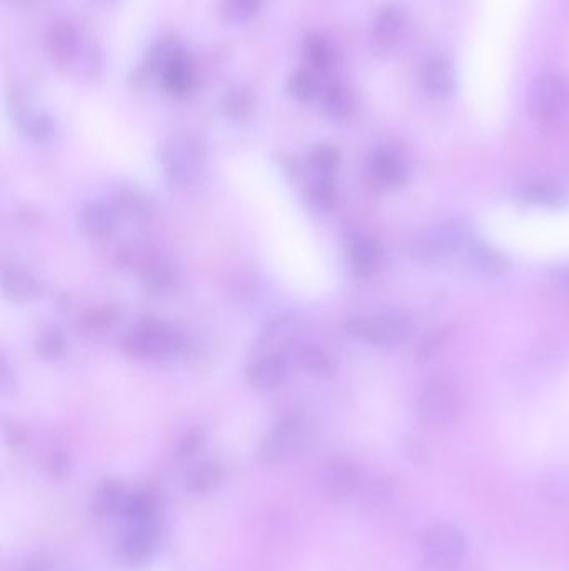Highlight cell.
Segmentation results:
<instances>
[{"instance_id": "cell-3", "label": "cell", "mask_w": 569, "mask_h": 571, "mask_svg": "<svg viewBox=\"0 0 569 571\" xmlns=\"http://www.w3.org/2000/svg\"><path fill=\"white\" fill-rule=\"evenodd\" d=\"M186 346L184 336L164 323H142L129 329L121 341L127 356L136 359H161L181 353Z\"/></svg>"}, {"instance_id": "cell-42", "label": "cell", "mask_w": 569, "mask_h": 571, "mask_svg": "<svg viewBox=\"0 0 569 571\" xmlns=\"http://www.w3.org/2000/svg\"><path fill=\"white\" fill-rule=\"evenodd\" d=\"M444 336L441 333H433L429 338H426L423 346H419L418 349V359L419 361H424L428 359L429 356H433L434 351H438L439 346L443 343Z\"/></svg>"}, {"instance_id": "cell-1", "label": "cell", "mask_w": 569, "mask_h": 571, "mask_svg": "<svg viewBox=\"0 0 569 571\" xmlns=\"http://www.w3.org/2000/svg\"><path fill=\"white\" fill-rule=\"evenodd\" d=\"M313 438L314 423L309 416H286L262 438L259 458L266 465L286 463L304 453Z\"/></svg>"}, {"instance_id": "cell-41", "label": "cell", "mask_w": 569, "mask_h": 571, "mask_svg": "<svg viewBox=\"0 0 569 571\" xmlns=\"http://www.w3.org/2000/svg\"><path fill=\"white\" fill-rule=\"evenodd\" d=\"M202 441H204V431L201 428L191 430L182 438L179 448H177V453H179L181 458H189V456L196 455L197 450L202 446Z\"/></svg>"}, {"instance_id": "cell-26", "label": "cell", "mask_w": 569, "mask_h": 571, "mask_svg": "<svg viewBox=\"0 0 569 571\" xmlns=\"http://www.w3.org/2000/svg\"><path fill=\"white\" fill-rule=\"evenodd\" d=\"M323 111L333 121H348L354 112L353 92L344 84H333L323 92Z\"/></svg>"}, {"instance_id": "cell-29", "label": "cell", "mask_w": 569, "mask_h": 571, "mask_svg": "<svg viewBox=\"0 0 569 571\" xmlns=\"http://www.w3.org/2000/svg\"><path fill=\"white\" fill-rule=\"evenodd\" d=\"M224 470L217 461H204L187 475L186 488L192 493H209L221 485Z\"/></svg>"}, {"instance_id": "cell-2", "label": "cell", "mask_w": 569, "mask_h": 571, "mask_svg": "<svg viewBox=\"0 0 569 571\" xmlns=\"http://www.w3.org/2000/svg\"><path fill=\"white\" fill-rule=\"evenodd\" d=\"M206 161L204 142L189 132L174 134L162 147V169L172 186L184 187L196 182L206 167Z\"/></svg>"}, {"instance_id": "cell-34", "label": "cell", "mask_w": 569, "mask_h": 571, "mask_svg": "<svg viewBox=\"0 0 569 571\" xmlns=\"http://www.w3.org/2000/svg\"><path fill=\"white\" fill-rule=\"evenodd\" d=\"M308 201L319 211H329L338 204V187L328 176L319 177L309 186Z\"/></svg>"}, {"instance_id": "cell-36", "label": "cell", "mask_w": 569, "mask_h": 571, "mask_svg": "<svg viewBox=\"0 0 569 571\" xmlns=\"http://www.w3.org/2000/svg\"><path fill=\"white\" fill-rule=\"evenodd\" d=\"M66 351V336L59 328H47L36 339V353L39 358L54 361Z\"/></svg>"}, {"instance_id": "cell-8", "label": "cell", "mask_w": 569, "mask_h": 571, "mask_svg": "<svg viewBox=\"0 0 569 571\" xmlns=\"http://www.w3.org/2000/svg\"><path fill=\"white\" fill-rule=\"evenodd\" d=\"M319 481L326 495L334 500H344L358 491L361 476L353 461L346 458H331L321 468Z\"/></svg>"}, {"instance_id": "cell-16", "label": "cell", "mask_w": 569, "mask_h": 571, "mask_svg": "<svg viewBox=\"0 0 569 571\" xmlns=\"http://www.w3.org/2000/svg\"><path fill=\"white\" fill-rule=\"evenodd\" d=\"M404 16L398 7L384 6L376 16L373 27V46L376 51L388 52L403 36Z\"/></svg>"}, {"instance_id": "cell-39", "label": "cell", "mask_w": 569, "mask_h": 571, "mask_svg": "<svg viewBox=\"0 0 569 571\" xmlns=\"http://www.w3.org/2000/svg\"><path fill=\"white\" fill-rule=\"evenodd\" d=\"M119 311L114 306L92 309L82 318V328L89 333H106L117 323Z\"/></svg>"}, {"instance_id": "cell-11", "label": "cell", "mask_w": 569, "mask_h": 571, "mask_svg": "<svg viewBox=\"0 0 569 571\" xmlns=\"http://www.w3.org/2000/svg\"><path fill=\"white\" fill-rule=\"evenodd\" d=\"M179 54H182L181 44L176 37H162L152 44L147 51L141 66L134 71L131 82L134 87H142L151 79L152 74H161L166 69L169 62L174 61Z\"/></svg>"}, {"instance_id": "cell-5", "label": "cell", "mask_w": 569, "mask_h": 571, "mask_svg": "<svg viewBox=\"0 0 569 571\" xmlns=\"http://www.w3.org/2000/svg\"><path fill=\"white\" fill-rule=\"evenodd\" d=\"M351 336L368 341L374 346H396L403 343L411 331V323L403 314L384 313L368 318H353L346 323Z\"/></svg>"}, {"instance_id": "cell-14", "label": "cell", "mask_w": 569, "mask_h": 571, "mask_svg": "<svg viewBox=\"0 0 569 571\" xmlns=\"http://www.w3.org/2000/svg\"><path fill=\"white\" fill-rule=\"evenodd\" d=\"M421 86L433 99H448L456 91V72L444 57L429 61L421 74Z\"/></svg>"}, {"instance_id": "cell-25", "label": "cell", "mask_w": 569, "mask_h": 571, "mask_svg": "<svg viewBox=\"0 0 569 571\" xmlns=\"http://www.w3.org/2000/svg\"><path fill=\"white\" fill-rule=\"evenodd\" d=\"M114 209L132 221H146L151 214V206L146 196L131 186L117 187L114 193Z\"/></svg>"}, {"instance_id": "cell-10", "label": "cell", "mask_w": 569, "mask_h": 571, "mask_svg": "<svg viewBox=\"0 0 569 571\" xmlns=\"http://www.w3.org/2000/svg\"><path fill=\"white\" fill-rule=\"evenodd\" d=\"M288 359L284 354H262L247 368V383L259 391H271L284 383L288 376Z\"/></svg>"}, {"instance_id": "cell-45", "label": "cell", "mask_w": 569, "mask_h": 571, "mask_svg": "<svg viewBox=\"0 0 569 571\" xmlns=\"http://www.w3.org/2000/svg\"><path fill=\"white\" fill-rule=\"evenodd\" d=\"M564 279H566V283L569 284V268L564 271Z\"/></svg>"}, {"instance_id": "cell-44", "label": "cell", "mask_w": 569, "mask_h": 571, "mask_svg": "<svg viewBox=\"0 0 569 571\" xmlns=\"http://www.w3.org/2000/svg\"><path fill=\"white\" fill-rule=\"evenodd\" d=\"M22 571H47V561L44 558H34L26 563Z\"/></svg>"}, {"instance_id": "cell-12", "label": "cell", "mask_w": 569, "mask_h": 571, "mask_svg": "<svg viewBox=\"0 0 569 571\" xmlns=\"http://www.w3.org/2000/svg\"><path fill=\"white\" fill-rule=\"evenodd\" d=\"M369 174L379 187L398 189L408 181V169L403 157L391 149H379L369 161Z\"/></svg>"}, {"instance_id": "cell-27", "label": "cell", "mask_w": 569, "mask_h": 571, "mask_svg": "<svg viewBox=\"0 0 569 571\" xmlns=\"http://www.w3.org/2000/svg\"><path fill=\"white\" fill-rule=\"evenodd\" d=\"M304 57L314 71L326 72L334 67L336 51L326 37L321 34H311L304 41Z\"/></svg>"}, {"instance_id": "cell-21", "label": "cell", "mask_w": 569, "mask_h": 571, "mask_svg": "<svg viewBox=\"0 0 569 571\" xmlns=\"http://www.w3.org/2000/svg\"><path fill=\"white\" fill-rule=\"evenodd\" d=\"M468 263L474 271L489 276V278L501 276L509 271V266H511L503 253L483 243H474L473 246H469Z\"/></svg>"}, {"instance_id": "cell-30", "label": "cell", "mask_w": 569, "mask_h": 571, "mask_svg": "<svg viewBox=\"0 0 569 571\" xmlns=\"http://www.w3.org/2000/svg\"><path fill=\"white\" fill-rule=\"evenodd\" d=\"M122 511L134 526L152 525V520L156 516V500L147 491H137L126 498Z\"/></svg>"}, {"instance_id": "cell-35", "label": "cell", "mask_w": 569, "mask_h": 571, "mask_svg": "<svg viewBox=\"0 0 569 571\" xmlns=\"http://www.w3.org/2000/svg\"><path fill=\"white\" fill-rule=\"evenodd\" d=\"M288 91L299 102H311L321 96V84L313 72L298 71L289 79Z\"/></svg>"}, {"instance_id": "cell-19", "label": "cell", "mask_w": 569, "mask_h": 571, "mask_svg": "<svg viewBox=\"0 0 569 571\" xmlns=\"http://www.w3.org/2000/svg\"><path fill=\"white\" fill-rule=\"evenodd\" d=\"M162 86L169 94L176 97H184L194 89L196 74L191 59L179 54L174 61L167 64L161 72Z\"/></svg>"}, {"instance_id": "cell-24", "label": "cell", "mask_w": 569, "mask_h": 571, "mask_svg": "<svg viewBox=\"0 0 569 571\" xmlns=\"http://www.w3.org/2000/svg\"><path fill=\"white\" fill-rule=\"evenodd\" d=\"M296 361L304 373L313 378H329L334 371L331 356L318 344H301L296 348Z\"/></svg>"}, {"instance_id": "cell-33", "label": "cell", "mask_w": 569, "mask_h": 571, "mask_svg": "<svg viewBox=\"0 0 569 571\" xmlns=\"http://www.w3.org/2000/svg\"><path fill=\"white\" fill-rule=\"evenodd\" d=\"M21 129L26 137L37 144H46L56 136V122L51 116L37 112V114H27L21 121Z\"/></svg>"}, {"instance_id": "cell-9", "label": "cell", "mask_w": 569, "mask_h": 571, "mask_svg": "<svg viewBox=\"0 0 569 571\" xmlns=\"http://www.w3.org/2000/svg\"><path fill=\"white\" fill-rule=\"evenodd\" d=\"M346 254L354 273L361 278H369L381 268V248L368 234L349 233L346 236Z\"/></svg>"}, {"instance_id": "cell-15", "label": "cell", "mask_w": 569, "mask_h": 571, "mask_svg": "<svg viewBox=\"0 0 569 571\" xmlns=\"http://www.w3.org/2000/svg\"><path fill=\"white\" fill-rule=\"evenodd\" d=\"M47 52L57 66H67L79 52V34L69 22H56L47 32Z\"/></svg>"}, {"instance_id": "cell-32", "label": "cell", "mask_w": 569, "mask_h": 571, "mask_svg": "<svg viewBox=\"0 0 569 571\" xmlns=\"http://www.w3.org/2000/svg\"><path fill=\"white\" fill-rule=\"evenodd\" d=\"M124 490L122 485L116 480L102 481L101 485L97 486L96 493H94V510L99 515H109L112 511H117L124 506Z\"/></svg>"}, {"instance_id": "cell-7", "label": "cell", "mask_w": 569, "mask_h": 571, "mask_svg": "<svg viewBox=\"0 0 569 571\" xmlns=\"http://www.w3.org/2000/svg\"><path fill=\"white\" fill-rule=\"evenodd\" d=\"M459 395L449 381L433 379L423 386L416 401V413L429 425H446L458 415Z\"/></svg>"}, {"instance_id": "cell-31", "label": "cell", "mask_w": 569, "mask_h": 571, "mask_svg": "<svg viewBox=\"0 0 569 571\" xmlns=\"http://www.w3.org/2000/svg\"><path fill=\"white\" fill-rule=\"evenodd\" d=\"M221 111L232 121H244L254 111V96L246 87H236L221 99Z\"/></svg>"}, {"instance_id": "cell-17", "label": "cell", "mask_w": 569, "mask_h": 571, "mask_svg": "<svg viewBox=\"0 0 569 571\" xmlns=\"http://www.w3.org/2000/svg\"><path fill=\"white\" fill-rule=\"evenodd\" d=\"M156 548V536L151 525L134 526L127 535L122 538L121 553L122 560L129 565H142L151 558Z\"/></svg>"}, {"instance_id": "cell-38", "label": "cell", "mask_w": 569, "mask_h": 571, "mask_svg": "<svg viewBox=\"0 0 569 571\" xmlns=\"http://www.w3.org/2000/svg\"><path fill=\"white\" fill-rule=\"evenodd\" d=\"M309 162L319 174L329 176L341 164V152L338 147L331 146V144H318L309 154Z\"/></svg>"}, {"instance_id": "cell-37", "label": "cell", "mask_w": 569, "mask_h": 571, "mask_svg": "<svg viewBox=\"0 0 569 571\" xmlns=\"http://www.w3.org/2000/svg\"><path fill=\"white\" fill-rule=\"evenodd\" d=\"M261 6L262 0H224L222 16L231 24H244L256 16Z\"/></svg>"}, {"instance_id": "cell-22", "label": "cell", "mask_w": 569, "mask_h": 571, "mask_svg": "<svg viewBox=\"0 0 569 571\" xmlns=\"http://www.w3.org/2000/svg\"><path fill=\"white\" fill-rule=\"evenodd\" d=\"M519 196L526 203L536 204V206H561L566 201V193L563 186L559 182L551 181V179H536L526 184L521 189Z\"/></svg>"}, {"instance_id": "cell-40", "label": "cell", "mask_w": 569, "mask_h": 571, "mask_svg": "<svg viewBox=\"0 0 569 571\" xmlns=\"http://www.w3.org/2000/svg\"><path fill=\"white\" fill-rule=\"evenodd\" d=\"M72 470V458L67 451L57 450L51 453L49 460H47V471L51 473L54 478H66Z\"/></svg>"}, {"instance_id": "cell-20", "label": "cell", "mask_w": 569, "mask_h": 571, "mask_svg": "<svg viewBox=\"0 0 569 571\" xmlns=\"http://www.w3.org/2000/svg\"><path fill=\"white\" fill-rule=\"evenodd\" d=\"M177 283V273L167 259L152 258L144 263L142 284L151 294H166Z\"/></svg>"}, {"instance_id": "cell-23", "label": "cell", "mask_w": 569, "mask_h": 571, "mask_svg": "<svg viewBox=\"0 0 569 571\" xmlns=\"http://www.w3.org/2000/svg\"><path fill=\"white\" fill-rule=\"evenodd\" d=\"M298 328V319L293 314H284L281 318H276L262 329V333L257 338L256 349L264 354H272V349L279 344L291 341L294 331Z\"/></svg>"}, {"instance_id": "cell-18", "label": "cell", "mask_w": 569, "mask_h": 571, "mask_svg": "<svg viewBox=\"0 0 569 571\" xmlns=\"http://www.w3.org/2000/svg\"><path fill=\"white\" fill-rule=\"evenodd\" d=\"M117 216L119 214H117L114 206L97 203V201L84 204L81 214H79L82 228H84L87 234L94 236V238L111 236L116 231Z\"/></svg>"}, {"instance_id": "cell-28", "label": "cell", "mask_w": 569, "mask_h": 571, "mask_svg": "<svg viewBox=\"0 0 569 571\" xmlns=\"http://www.w3.org/2000/svg\"><path fill=\"white\" fill-rule=\"evenodd\" d=\"M539 493L549 505L569 506V471L553 470L546 473L539 483Z\"/></svg>"}, {"instance_id": "cell-4", "label": "cell", "mask_w": 569, "mask_h": 571, "mask_svg": "<svg viewBox=\"0 0 569 571\" xmlns=\"http://www.w3.org/2000/svg\"><path fill=\"white\" fill-rule=\"evenodd\" d=\"M421 555L433 571H454L466 555V538L456 526L436 523L424 533Z\"/></svg>"}, {"instance_id": "cell-43", "label": "cell", "mask_w": 569, "mask_h": 571, "mask_svg": "<svg viewBox=\"0 0 569 571\" xmlns=\"http://www.w3.org/2000/svg\"><path fill=\"white\" fill-rule=\"evenodd\" d=\"M0 388L2 391L9 395L12 390H14V378L11 379L9 376V364L6 363V359H2V373H0Z\"/></svg>"}, {"instance_id": "cell-6", "label": "cell", "mask_w": 569, "mask_h": 571, "mask_svg": "<svg viewBox=\"0 0 569 571\" xmlns=\"http://www.w3.org/2000/svg\"><path fill=\"white\" fill-rule=\"evenodd\" d=\"M569 107V82L559 74H543L531 84L528 109L531 116L551 121Z\"/></svg>"}, {"instance_id": "cell-13", "label": "cell", "mask_w": 569, "mask_h": 571, "mask_svg": "<svg viewBox=\"0 0 569 571\" xmlns=\"http://www.w3.org/2000/svg\"><path fill=\"white\" fill-rule=\"evenodd\" d=\"M2 289L7 299L14 303H32L41 296L42 283L39 279L21 266H9L2 273Z\"/></svg>"}]
</instances>
